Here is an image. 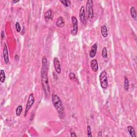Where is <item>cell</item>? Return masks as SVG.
<instances>
[{
    "instance_id": "cell-11",
    "label": "cell",
    "mask_w": 137,
    "mask_h": 137,
    "mask_svg": "<svg viewBox=\"0 0 137 137\" xmlns=\"http://www.w3.org/2000/svg\"><path fill=\"white\" fill-rule=\"evenodd\" d=\"M97 49V44H94L93 46H92L91 50H90V52H89V56L90 58H94L96 56Z\"/></svg>"
},
{
    "instance_id": "cell-27",
    "label": "cell",
    "mask_w": 137,
    "mask_h": 137,
    "mask_svg": "<svg viewBox=\"0 0 137 137\" xmlns=\"http://www.w3.org/2000/svg\"><path fill=\"white\" fill-rule=\"evenodd\" d=\"M4 38V32L3 31H2L1 33V38L2 39H3Z\"/></svg>"
},
{
    "instance_id": "cell-16",
    "label": "cell",
    "mask_w": 137,
    "mask_h": 137,
    "mask_svg": "<svg viewBox=\"0 0 137 137\" xmlns=\"http://www.w3.org/2000/svg\"><path fill=\"white\" fill-rule=\"evenodd\" d=\"M128 131L130 136L132 137H137V135L136 134V131H135L134 128L132 126H128Z\"/></svg>"
},
{
    "instance_id": "cell-20",
    "label": "cell",
    "mask_w": 137,
    "mask_h": 137,
    "mask_svg": "<svg viewBox=\"0 0 137 137\" xmlns=\"http://www.w3.org/2000/svg\"><path fill=\"white\" fill-rule=\"evenodd\" d=\"M60 3H62V4L65 7H70V5L71 4V1H68V0H63V1H60Z\"/></svg>"
},
{
    "instance_id": "cell-8",
    "label": "cell",
    "mask_w": 137,
    "mask_h": 137,
    "mask_svg": "<svg viewBox=\"0 0 137 137\" xmlns=\"http://www.w3.org/2000/svg\"><path fill=\"white\" fill-rule=\"evenodd\" d=\"M54 66L57 73L58 74L61 73V66L59 60L57 57H54Z\"/></svg>"
},
{
    "instance_id": "cell-21",
    "label": "cell",
    "mask_w": 137,
    "mask_h": 137,
    "mask_svg": "<svg viewBox=\"0 0 137 137\" xmlns=\"http://www.w3.org/2000/svg\"><path fill=\"white\" fill-rule=\"evenodd\" d=\"M102 57L104 58H106L108 56V51L106 47H104L103 48L102 51Z\"/></svg>"
},
{
    "instance_id": "cell-30",
    "label": "cell",
    "mask_w": 137,
    "mask_h": 137,
    "mask_svg": "<svg viewBox=\"0 0 137 137\" xmlns=\"http://www.w3.org/2000/svg\"><path fill=\"white\" fill-rule=\"evenodd\" d=\"M19 2V1H12V2L13 3H16Z\"/></svg>"
},
{
    "instance_id": "cell-7",
    "label": "cell",
    "mask_w": 137,
    "mask_h": 137,
    "mask_svg": "<svg viewBox=\"0 0 137 137\" xmlns=\"http://www.w3.org/2000/svg\"><path fill=\"white\" fill-rule=\"evenodd\" d=\"M79 19L81 22L84 24L86 23V13L85 10V7L82 6L79 11Z\"/></svg>"
},
{
    "instance_id": "cell-19",
    "label": "cell",
    "mask_w": 137,
    "mask_h": 137,
    "mask_svg": "<svg viewBox=\"0 0 137 137\" xmlns=\"http://www.w3.org/2000/svg\"><path fill=\"white\" fill-rule=\"evenodd\" d=\"M23 111V106L21 105H19L18 106V107L17 108L16 111V115L17 116H20L21 112Z\"/></svg>"
},
{
    "instance_id": "cell-29",
    "label": "cell",
    "mask_w": 137,
    "mask_h": 137,
    "mask_svg": "<svg viewBox=\"0 0 137 137\" xmlns=\"http://www.w3.org/2000/svg\"><path fill=\"white\" fill-rule=\"evenodd\" d=\"M15 60H19V57H18V55H15Z\"/></svg>"
},
{
    "instance_id": "cell-9",
    "label": "cell",
    "mask_w": 137,
    "mask_h": 137,
    "mask_svg": "<svg viewBox=\"0 0 137 137\" xmlns=\"http://www.w3.org/2000/svg\"><path fill=\"white\" fill-rule=\"evenodd\" d=\"M3 58H4V60L5 64L8 63L9 62V57L8 50V47L7 46L6 44H4Z\"/></svg>"
},
{
    "instance_id": "cell-12",
    "label": "cell",
    "mask_w": 137,
    "mask_h": 137,
    "mask_svg": "<svg viewBox=\"0 0 137 137\" xmlns=\"http://www.w3.org/2000/svg\"><path fill=\"white\" fill-rule=\"evenodd\" d=\"M91 67L92 70L93 72H97L99 69V65L97 60L94 59L91 60Z\"/></svg>"
},
{
    "instance_id": "cell-5",
    "label": "cell",
    "mask_w": 137,
    "mask_h": 137,
    "mask_svg": "<svg viewBox=\"0 0 137 137\" xmlns=\"http://www.w3.org/2000/svg\"><path fill=\"white\" fill-rule=\"evenodd\" d=\"M34 102H35V97H34V94H33V93H31V94L29 95L28 99V100H27L26 109H25L24 113L25 116H26L27 113H28V111L30 110V109L31 108V107H32V105H34Z\"/></svg>"
},
{
    "instance_id": "cell-4",
    "label": "cell",
    "mask_w": 137,
    "mask_h": 137,
    "mask_svg": "<svg viewBox=\"0 0 137 137\" xmlns=\"http://www.w3.org/2000/svg\"><path fill=\"white\" fill-rule=\"evenodd\" d=\"M93 1L92 0H89L87 1L86 10L89 18H93L94 17V11L93 9Z\"/></svg>"
},
{
    "instance_id": "cell-17",
    "label": "cell",
    "mask_w": 137,
    "mask_h": 137,
    "mask_svg": "<svg viewBox=\"0 0 137 137\" xmlns=\"http://www.w3.org/2000/svg\"><path fill=\"white\" fill-rule=\"evenodd\" d=\"M129 81L128 78H127L126 76L124 77V89L126 91H128L129 89Z\"/></svg>"
},
{
    "instance_id": "cell-6",
    "label": "cell",
    "mask_w": 137,
    "mask_h": 137,
    "mask_svg": "<svg viewBox=\"0 0 137 137\" xmlns=\"http://www.w3.org/2000/svg\"><path fill=\"white\" fill-rule=\"evenodd\" d=\"M72 26L73 28L71 31V33L73 36H76L78 33V22L77 18L75 16H72L71 17Z\"/></svg>"
},
{
    "instance_id": "cell-25",
    "label": "cell",
    "mask_w": 137,
    "mask_h": 137,
    "mask_svg": "<svg viewBox=\"0 0 137 137\" xmlns=\"http://www.w3.org/2000/svg\"><path fill=\"white\" fill-rule=\"evenodd\" d=\"M53 77L54 79L55 80V81H57V80L58 79V77H57V74L55 73V72H53Z\"/></svg>"
},
{
    "instance_id": "cell-1",
    "label": "cell",
    "mask_w": 137,
    "mask_h": 137,
    "mask_svg": "<svg viewBox=\"0 0 137 137\" xmlns=\"http://www.w3.org/2000/svg\"><path fill=\"white\" fill-rule=\"evenodd\" d=\"M48 62L47 58L44 57L42 58V68L41 71V84L44 92L46 96L49 97L50 94V87L49 85L48 78Z\"/></svg>"
},
{
    "instance_id": "cell-26",
    "label": "cell",
    "mask_w": 137,
    "mask_h": 137,
    "mask_svg": "<svg viewBox=\"0 0 137 137\" xmlns=\"http://www.w3.org/2000/svg\"><path fill=\"white\" fill-rule=\"evenodd\" d=\"M70 136H71V137H77V135L76 134L75 132H72L71 133V135H70Z\"/></svg>"
},
{
    "instance_id": "cell-14",
    "label": "cell",
    "mask_w": 137,
    "mask_h": 137,
    "mask_svg": "<svg viewBox=\"0 0 137 137\" xmlns=\"http://www.w3.org/2000/svg\"><path fill=\"white\" fill-rule=\"evenodd\" d=\"M101 34L103 37L106 38L108 36V29L107 26L105 25H103L101 28Z\"/></svg>"
},
{
    "instance_id": "cell-15",
    "label": "cell",
    "mask_w": 137,
    "mask_h": 137,
    "mask_svg": "<svg viewBox=\"0 0 137 137\" xmlns=\"http://www.w3.org/2000/svg\"><path fill=\"white\" fill-rule=\"evenodd\" d=\"M130 13L131 16L132 17V18L133 19H134V20H137V11L136 9V8L134 7H132L130 9Z\"/></svg>"
},
{
    "instance_id": "cell-13",
    "label": "cell",
    "mask_w": 137,
    "mask_h": 137,
    "mask_svg": "<svg viewBox=\"0 0 137 137\" xmlns=\"http://www.w3.org/2000/svg\"><path fill=\"white\" fill-rule=\"evenodd\" d=\"M56 25L57 27H60V28H62V27H63L64 26V25H65V21H64L63 17L62 16L58 17V18L56 21Z\"/></svg>"
},
{
    "instance_id": "cell-24",
    "label": "cell",
    "mask_w": 137,
    "mask_h": 137,
    "mask_svg": "<svg viewBox=\"0 0 137 137\" xmlns=\"http://www.w3.org/2000/svg\"><path fill=\"white\" fill-rule=\"evenodd\" d=\"M68 77H69L70 79L71 80H74L76 78V75L73 72H71L68 75Z\"/></svg>"
},
{
    "instance_id": "cell-23",
    "label": "cell",
    "mask_w": 137,
    "mask_h": 137,
    "mask_svg": "<svg viewBox=\"0 0 137 137\" xmlns=\"http://www.w3.org/2000/svg\"><path fill=\"white\" fill-rule=\"evenodd\" d=\"M15 27H16V30L17 32H20V31H21V27H20V24H19V22L16 23Z\"/></svg>"
},
{
    "instance_id": "cell-22",
    "label": "cell",
    "mask_w": 137,
    "mask_h": 137,
    "mask_svg": "<svg viewBox=\"0 0 137 137\" xmlns=\"http://www.w3.org/2000/svg\"><path fill=\"white\" fill-rule=\"evenodd\" d=\"M87 137H92V131H91V126H90L89 125H87Z\"/></svg>"
},
{
    "instance_id": "cell-28",
    "label": "cell",
    "mask_w": 137,
    "mask_h": 137,
    "mask_svg": "<svg viewBox=\"0 0 137 137\" xmlns=\"http://www.w3.org/2000/svg\"><path fill=\"white\" fill-rule=\"evenodd\" d=\"M97 136L100 137H102V133L101 131H99L98 132V134H97Z\"/></svg>"
},
{
    "instance_id": "cell-10",
    "label": "cell",
    "mask_w": 137,
    "mask_h": 137,
    "mask_svg": "<svg viewBox=\"0 0 137 137\" xmlns=\"http://www.w3.org/2000/svg\"><path fill=\"white\" fill-rule=\"evenodd\" d=\"M44 17L45 20L46 21H48L49 20H51V19L52 20L54 17V13L52 10L49 9L48 10V11H47L46 12L44 13Z\"/></svg>"
},
{
    "instance_id": "cell-3",
    "label": "cell",
    "mask_w": 137,
    "mask_h": 137,
    "mask_svg": "<svg viewBox=\"0 0 137 137\" xmlns=\"http://www.w3.org/2000/svg\"><path fill=\"white\" fill-rule=\"evenodd\" d=\"M100 83L101 87L103 89H106L108 86V81L107 73L105 71H102L99 76Z\"/></svg>"
},
{
    "instance_id": "cell-18",
    "label": "cell",
    "mask_w": 137,
    "mask_h": 137,
    "mask_svg": "<svg viewBox=\"0 0 137 137\" xmlns=\"http://www.w3.org/2000/svg\"><path fill=\"white\" fill-rule=\"evenodd\" d=\"M6 78V75H5V72L3 70H1V73H0V81L2 83H4L5 81Z\"/></svg>"
},
{
    "instance_id": "cell-2",
    "label": "cell",
    "mask_w": 137,
    "mask_h": 137,
    "mask_svg": "<svg viewBox=\"0 0 137 137\" xmlns=\"http://www.w3.org/2000/svg\"><path fill=\"white\" fill-rule=\"evenodd\" d=\"M52 98L54 106L57 111L58 113H59L60 117H61V116L63 115V112L64 111V108L61 100L60 98V97L55 94H52Z\"/></svg>"
}]
</instances>
